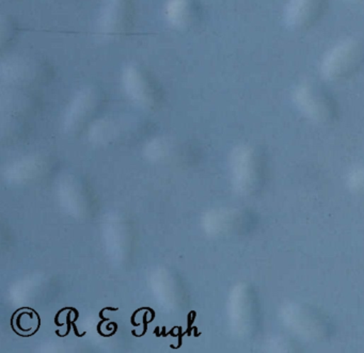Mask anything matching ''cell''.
Wrapping results in <instances>:
<instances>
[{
  "mask_svg": "<svg viewBox=\"0 0 364 353\" xmlns=\"http://www.w3.org/2000/svg\"><path fill=\"white\" fill-rule=\"evenodd\" d=\"M55 75L53 63L40 55H14L0 65V77L7 87L36 89L50 84Z\"/></svg>",
  "mask_w": 364,
  "mask_h": 353,
  "instance_id": "obj_1",
  "label": "cell"
},
{
  "mask_svg": "<svg viewBox=\"0 0 364 353\" xmlns=\"http://www.w3.org/2000/svg\"><path fill=\"white\" fill-rule=\"evenodd\" d=\"M294 102L312 122L330 126L340 118V105L333 93L316 80H306L296 87Z\"/></svg>",
  "mask_w": 364,
  "mask_h": 353,
  "instance_id": "obj_2",
  "label": "cell"
},
{
  "mask_svg": "<svg viewBox=\"0 0 364 353\" xmlns=\"http://www.w3.org/2000/svg\"><path fill=\"white\" fill-rule=\"evenodd\" d=\"M281 318L294 333L306 340L323 342L334 334L331 319L321 308L304 302H289L281 308Z\"/></svg>",
  "mask_w": 364,
  "mask_h": 353,
  "instance_id": "obj_3",
  "label": "cell"
},
{
  "mask_svg": "<svg viewBox=\"0 0 364 353\" xmlns=\"http://www.w3.org/2000/svg\"><path fill=\"white\" fill-rule=\"evenodd\" d=\"M234 176L238 190L247 195H257L268 180V156L259 146H245L234 155Z\"/></svg>",
  "mask_w": 364,
  "mask_h": 353,
  "instance_id": "obj_4",
  "label": "cell"
},
{
  "mask_svg": "<svg viewBox=\"0 0 364 353\" xmlns=\"http://www.w3.org/2000/svg\"><path fill=\"white\" fill-rule=\"evenodd\" d=\"M364 69V39L345 40L323 57L321 73L329 82H340Z\"/></svg>",
  "mask_w": 364,
  "mask_h": 353,
  "instance_id": "obj_5",
  "label": "cell"
},
{
  "mask_svg": "<svg viewBox=\"0 0 364 353\" xmlns=\"http://www.w3.org/2000/svg\"><path fill=\"white\" fill-rule=\"evenodd\" d=\"M125 93L138 105L155 109L163 104L165 90L154 73L140 63H127L122 71Z\"/></svg>",
  "mask_w": 364,
  "mask_h": 353,
  "instance_id": "obj_6",
  "label": "cell"
},
{
  "mask_svg": "<svg viewBox=\"0 0 364 353\" xmlns=\"http://www.w3.org/2000/svg\"><path fill=\"white\" fill-rule=\"evenodd\" d=\"M135 0H103L97 16V33L105 41H118L133 31Z\"/></svg>",
  "mask_w": 364,
  "mask_h": 353,
  "instance_id": "obj_7",
  "label": "cell"
},
{
  "mask_svg": "<svg viewBox=\"0 0 364 353\" xmlns=\"http://www.w3.org/2000/svg\"><path fill=\"white\" fill-rule=\"evenodd\" d=\"M329 0H289L285 6L284 22L294 31H310L327 13Z\"/></svg>",
  "mask_w": 364,
  "mask_h": 353,
  "instance_id": "obj_8",
  "label": "cell"
},
{
  "mask_svg": "<svg viewBox=\"0 0 364 353\" xmlns=\"http://www.w3.org/2000/svg\"><path fill=\"white\" fill-rule=\"evenodd\" d=\"M107 92L102 87L91 84L82 87L74 95L69 108V123L78 126L92 118L107 102Z\"/></svg>",
  "mask_w": 364,
  "mask_h": 353,
  "instance_id": "obj_9",
  "label": "cell"
},
{
  "mask_svg": "<svg viewBox=\"0 0 364 353\" xmlns=\"http://www.w3.org/2000/svg\"><path fill=\"white\" fill-rule=\"evenodd\" d=\"M164 13L170 26L186 31L199 24L203 8L199 0H167Z\"/></svg>",
  "mask_w": 364,
  "mask_h": 353,
  "instance_id": "obj_10",
  "label": "cell"
},
{
  "mask_svg": "<svg viewBox=\"0 0 364 353\" xmlns=\"http://www.w3.org/2000/svg\"><path fill=\"white\" fill-rule=\"evenodd\" d=\"M238 317L240 327L247 335H255L259 329L261 310L255 289L245 286L237 295Z\"/></svg>",
  "mask_w": 364,
  "mask_h": 353,
  "instance_id": "obj_11",
  "label": "cell"
},
{
  "mask_svg": "<svg viewBox=\"0 0 364 353\" xmlns=\"http://www.w3.org/2000/svg\"><path fill=\"white\" fill-rule=\"evenodd\" d=\"M3 105L16 112H27L36 110L41 105L40 93L33 88L24 87H7L1 93Z\"/></svg>",
  "mask_w": 364,
  "mask_h": 353,
  "instance_id": "obj_12",
  "label": "cell"
},
{
  "mask_svg": "<svg viewBox=\"0 0 364 353\" xmlns=\"http://www.w3.org/2000/svg\"><path fill=\"white\" fill-rule=\"evenodd\" d=\"M20 35V25L11 16H1V33H0V46L1 52L9 50L18 40Z\"/></svg>",
  "mask_w": 364,
  "mask_h": 353,
  "instance_id": "obj_13",
  "label": "cell"
},
{
  "mask_svg": "<svg viewBox=\"0 0 364 353\" xmlns=\"http://www.w3.org/2000/svg\"><path fill=\"white\" fill-rule=\"evenodd\" d=\"M267 349L270 352H301L302 347L291 336L277 335L268 340Z\"/></svg>",
  "mask_w": 364,
  "mask_h": 353,
  "instance_id": "obj_14",
  "label": "cell"
},
{
  "mask_svg": "<svg viewBox=\"0 0 364 353\" xmlns=\"http://www.w3.org/2000/svg\"><path fill=\"white\" fill-rule=\"evenodd\" d=\"M347 187L355 195L364 197V165L350 172L347 178Z\"/></svg>",
  "mask_w": 364,
  "mask_h": 353,
  "instance_id": "obj_15",
  "label": "cell"
},
{
  "mask_svg": "<svg viewBox=\"0 0 364 353\" xmlns=\"http://www.w3.org/2000/svg\"><path fill=\"white\" fill-rule=\"evenodd\" d=\"M346 1H349V3L351 4H355V5L364 6V0H346Z\"/></svg>",
  "mask_w": 364,
  "mask_h": 353,
  "instance_id": "obj_16",
  "label": "cell"
},
{
  "mask_svg": "<svg viewBox=\"0 0 364 353\" xmlns=\"http://www.w3.org/2000/svg\"><path fill=\"white\" fill-rule=\"evenodd\" d=\"M7 1H16V0H7Z\"/></svg>",
  "mask_w": 364,
  "mask_h": 353,
  "instance_id": "obj_17",
  "label": "cell"
}]
</instances>
